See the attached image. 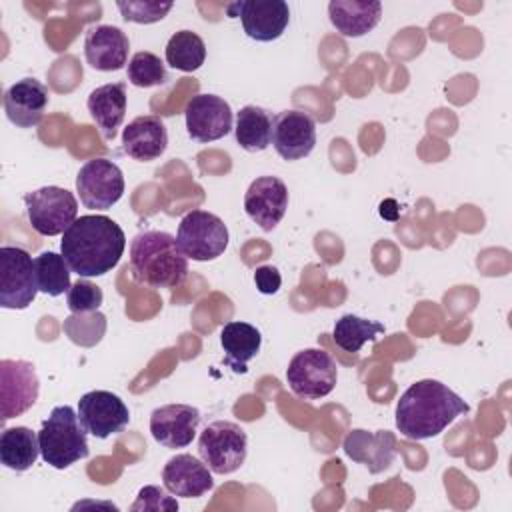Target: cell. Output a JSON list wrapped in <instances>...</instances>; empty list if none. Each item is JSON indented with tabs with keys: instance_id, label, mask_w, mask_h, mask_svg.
<instances>
[{
	"instance_id": "2e32d148",
	"label": "cell",
	"mask_w": 512,
	"mask_h": 512,
	"mask_svg": "<svg viewBox=\"0 0 512 512\" xmlns=\"http://www.w3.org/2000/svg\"><path fill=\"white\" fill-rule=\"evenodd\" d=\"M288 208V188L276 176H260L252 180L244 194V210L252 222L270 232L284 218Z\"/></svg>"
},
{
	"instance_id": "8992f818",
	"label": "cell",
	"mask_w": 512,
	"mask_h": 512,
	"mask_svg": "<svg viewBox=\"0 0 512 512\" xmlns=\"http://www.w3.org/2000/svg\"><path fill=\"white\" fill-rule=\"evenodd\" d=\"M338 380V366L334 358L320 348H304L296 352L286 368V382L290 390L304 400H318L328 396Z\"/></svg>"
},
{
	"instance_id": "603a6c76",
	"label": "cell",
	"mask_w": 512,
	"mask_h": 512,
	"mask_svg": "<svg viewBox=\"0 0 512 512\" xmlns=\"http://www.w3.org/2000/svg\"><path fill=\"white\" fill-rule=\"evenodd\" d=\"M328 16L336 32L346 38H360L380 22L382 4L376 0H332Z\"/></svg>"
},
{
	"instance_id": "ffe728a7",
	"label": "cell",
	"mask_w": 512,
	"mask_h": 512,
	"mask_svg": "<svg viewBox=\"0 0 512 512\" xmlns=\"http://www.w3.org/2000/svg\"><path fill=\"white\" fill-rule=\"evenodd\" d=\"M212 470L192 454H176L162 468L164 488L178 498H200L214 488Z\"/></svg>"
},
{
	"instance_id": "484cf974",
	"label": "cell",
	"mask_w": 512,
	"mask_h": 512,
	"mask_svg": "<svg viewBox=\"0 0 512 512\" xmlns=\"http://www.w3.org/2000/svg\"><path fill=\"white\" fill-rule=\"evenodd\" d=\"M274 116L254 104H248L238 110L234 136L240 148L246 152H262L272 144Z\"/></svg>"
},
{
	"instance_id": "1f68e13d",
	"label": "cell",
	"mask_w": 512,
	"mask_h": 512,
	"mask_svg": "<svg viewBox=\"0 0 512 512\" xmlns=\"http://www.w3.org/2000/svg\"><path fill=\"white\" fill-rule=\"evenodd\" d=\"M62 328L74 344L94 346L100 342V338L106 330V318L98 310L84 312V314H72L64 320Z\"/></svg>"
},
{
	"instance_id": "7402d4cb",
	"label": "cell",
	"mask_w": 512,
	"mask_h": 512,
	"mask_svg": "<svg viewBox=\"0 0 512 512\" xmlns=\"http://www.w3.org/2000/svg\"><path fill=\"white\" fill-rule=\"evenodd\" d=\"M168 146V132L160 116H136L122 132V150L138 160L152 162L164 154Z\"/></svg>"
},
{
	"instance_id": "83f0119b",
	"label": "cell",
	"mask_w": 512,
	"mask_h": 512,
	"mask_svg": "<svg viewBox=\"0 0 512 512\" xmlns=\"http://www.w3.org/2000/svg\"><path fill=\"white\" fill-rule=\"evenodd\" d=\"M206 60V44L192 30H178L166 44V64L174 70L194 72Z\"/></svg>"
},
{
	"instance_id": "30bf717a",
	"label": "cell",
	"mask_w": 512,
	"mask_h": 512,
	"mask_svg": "<svg viewBox=\"0 0 512 512\" xmlns=\"http://www.w3.org/2000/svg\"><path fill=\"white\" fill-rule=\"evenodd\" d=\"M76 192L90 210H108L124 194V176L108 158H92L76 174Z\"/></svg>"
},
{
	"instance_id": "4fadbf2b",
	"label": "cell",
	"mask_w": 512,
	"mask_h": 512,
	"mask_svg": "<svg viewBox=\"0 0 512 512\" xmlns=\"http://www.w3.org/2000/svg\"><path fill=\"white\" fill-rule=\"evenodd\" d=\"M76 412L84 430L100 440L120 434L130 422L128 406L108 390H90L80 396Z\"/></svg>"
},
{
	"instance_id": "ba28073f",
	"label": "cell",
	"mask_w": 512,
	"mask_h": 512,
	"mask_svg": "<svg viewBox=\"0 0 512 512\" xmlns=\"http://www.w3.org/2000/svg\"><path fill=\"white\" fill-rule=\"evenodd\" d=\"M176 242L190 260H216L228 246V228L216 214L192 210L180 220Z\"/></svg>"
},
{
	"instance_id": "d4e9b609",
	"label": "cell",
	"mask_w": 512,
	"mask_h": 512,
	"mask_svg": "<svg viewBox=\"0 0 512 512\" xmlns=\"http://www.w3.org/2000/svg\"><path fill=\"white\" fill-rule=\"evenodd\" d=\"M260 330L248 322L232 320L220 330V346L224 350V362L234 372H246V364L260 352Z\"/></svg>"
},
{
	"instance_id": "ac0fdd59",
	"label": "cell",
	"mask_w": 512,
	"mask_h": 512,
	"mask_svg": "<svg viewBox=\"0 0 512 512\" xmlns=\"http://www.w3.org/2000/svg\"><path fill=\"white\" fill-rule=\"evenodd\" d=\"M342 448L348 458L364 464L370 474H380L390 468L398 454L396 436L390 430L368 432L362 428H354L346 434Z\"/></svg>"
},
{
	"instance_id": "e0dca14e",
	"label": "cell",
	"mask_w": 512,
	"mask_h": 512,
	"mask_svg": "<svg viewBox=\"0 0 512 512\" xmlns=\"http://www.w3.org/2000/svg\"><path fill=\"white\" fill-rule=\"evenodd\" d=\"M200 424V410L190 404H164L150 414L152 438L166 448L192 444Z\"/></svg>"
},
{
	"instance_id": "5b68a950",
	"label": "cell",
	"mask_w": 512,
	"mask_h": 512,
	"mask_svg": "<svg viewBox=\"0 0 512 512\" xmlns=\"http://www.w3.org/2000/svg\"><path fill=\"white\" fill-rule=\"evenodd\" d=\"M246 452L248 436L244 428L228 420L210 422L198 438V454L214 474L236 472L244 464Z\"/></svg>"
},
{
	"instance_id": "7a4b0ae2",
	"label": "cell",
	"mask_w": 512,
	"mask_h": 512,
	"mask_svg": "<svg viewBox=\"0 0 512 512\" xmlns=\"http://www.w3.org/2000/svg\"><path fill=\"white\" fill-rule=\"evenodd\" d=\"M470 406L446 384L426 378L410 384L396 404V428L410 440L442 434Z\"/></svg>"
},
{
	"instance_id": "5bb4252c",
	"label": "cell",
	"mask_w": 512,
	"mask_h": 512,
	"mask_svg": "<svg viewBox=\"0 0 512 512\" xmlns=\"http://www.w3.org/2000/svg\"><path fill=\"white\" fill-rule=\"evenodd\" d=\"M186 130L196 142H214L232 130V108L216 94H196L188 100Z\"/></svg>"
},
{
	"instance_id": "d6986e66",
	"label": "cell",
	"mask_w": 512,
	"mask_h": 512,
	"mask_svg": "<svg viewBox=\"0 0 512 512\" xmlns=\"http://www.w3.org/2000/svg\"><path fill=\"white\" fill-rule=\"evenodd\" d=\"M130 40L118 28L110 24L92 26L84 38L86 62L100 72H116L128 62Z\"/></svg>"
},
{
	"instance_id": "d6a6232c",
	"label": "cell",
	"mask_w": 512,
	"mask_h": 512,
	"mask_svg": "<svg viewBox=\"0 0 512 512\" xmlns=\"http://www.w3.org/2000/svg\"><path fill=\"white\" fill-rule=\"evenodd\" d=\"M172 2H154V0H128V2H116V8L120 10L122 18L126 22L136 24H152L162 20L170 10Z\"/></svg>"
},
{
	"instance_id": "f546056e",
	"label": "cell",
	"mask_w": 512,
	"mask_h": 512,
	"mask_svg": "<svg viewBox=\"0 0 512 512\" xmlns=\"http://www.w3.org/2000/svg\"><path fill=\"white\" fill-rule=\"evenodd\" d=\"M38 290L48 296H60L70 290V266L58 252H42L34 258Z\"/></svg>"
},
{
	"instance_id": "3957f363",
	"label": "cell",
	"mask_w": 512,
	"mask_h": 512,
	"mask_svg": "<svg viewBox=\"0 0 512 512\" xmlns=\"http://www.w3.org/2000/svg\"><path fill=\"white\" fill-rule=\"evenodd\" d=\"M130 270L144 286L174 288L188 276V258L172 234L146 230L130 242Z\"/></svg>"
},
{
	"instance_id": "6da1fadb",
	"label": "cell",
	"mask_w": 512,
	"mask_h": 512,
	"mask_svg": "<svg viewBox=\"0 0 512 512\" xmlns=\"http://www.w3.org/2000/svg\"><path fill=\"white\" fill-rule=\"evenodd\" d=\"M124 248V230L104 214L76 218L60 242V254L80 278H96L110 272L120 262Z\"/></svg>"
},
{
	"instance_id": "44dd1931",
	"label": "cell",
	"mask_w": 512,
	"mask_h": 512,
	"mask_svg": "<svg viewBox=\"0 0 512 512\" xmlns=\"http://www.w3.org/2000/svg\"><path fill=\"white\" fill-rule=\"evenodd\" d=\"M48 106V88L36 78H22L4 92V112L18 128L40 124Z\"/></svg>"
},
{
	"instance_id": "52a82bcc",
	"label": "cell",
	"mask_w": 512,
	"mask_h": 512,
	"mask_svg": "<svg viewBox=\"0 0 512 512\" xmlns=\"http://www.w3.org/2000/svg\"><path fill=\"white\" fill-rule=\"evenodd\" d=\"M30 226L42 236L64 234L78 216L76 196L60 186H42L24 194Z\"/></svg>"
},
{
	"instance_id": "277c9868",
	"label": "cell",
	"mask_w": 512,
	"mask_h": 512,
	"mask_svg": "<svg viewBox=\"0 0 512 512\" xmlns=\"http://www.w3.org/2000/svg\"><path fill=\"white\" fill-rule=\"evenodd\" d=\"M40 456L52 468L64 470L88 456L86 430L72 406H54L38 432Z\"/></svg>"
},
{
	"instance_id": "9c48e42d",
	"label": "cell",
	"mask_w": 512,
	"mask_h": 512,
	"mask_svg": "<svg viewBox=\"0 0 512 512\" xmlns=\"http://www.w3.org/2000/svg\"><path fill=\"white\" fill-rule=\"evenodd\" d=\"M36 268L32 256L20 246L0 248V306L10 310L28 308L36 294Z\"/></svg>"
},
{
	"instance_id": "836d02e7",
	"label": "cell",
	"mask_w": 512,
	"mask_h": 512,
	"mask_svg": "<svg viewBox=\"0 0 512 512\" xmlns=\"http://www.w3.org/2000/svg\"><path fill=\"white\" fill-rule=\"evenodd\" d=\"M104 300V294L100 290V286L92 284L88 278H78L68 294H66V302L72 314H84V312H96L100 308Z\"/></svg>"
},
{
	"instance_id": "7c38bea8",
	"label": "cell",
	"mask_w": 512,
	"mask_h": 512,
	"mask_svg": "<svg viewBox=\"0 0 512 512\" xmlns=\"http://www.w3.org/2000/svg\"><path fill=\"white\" fill-rule=\"evenodd\" d=\"M228 14L240 18L246 36L256 42L278 40L290 22V8L284 0H242L230 4Z\"/></svg>"
},
{
	"instance_id": "8fae6325",
	"label": "cell",
	"mask_w": 512,
	"mask_h": 512,
	"mask_svg": "<svg viewBox=\"0 0 512 512\" xmlns=\"http://www.w3.org/2000/svg\"><path fill=\"white\" fill-rule=\"evenodd\" d=\"M40 392L34 364L26 360H0V414L2 420L22 416L30 410Z\"/></svg>"
},
{
	"instance_id": "e575fe53",
	"label": "cell",
	"mask_w": 512,
	"mask_h": 512,
	"mask_svg": "<svg viewBox=\"0 0 512 512\" xmlns=\"http://www.w3.org/2000/svg\"><path fill=\"white\" fill-rule=\"evenodd\" d=\"M132 512H162V510H178L176 498H170L162 488L158 486H144L138 490V496L134 504L130 506Z\"/></svg>"
},
{
	"instance_id": "9a60e30c",
	"label": "cell",
	"mask_w": 512,
	"mask_h": 512,
	"mask_svg": "<svg viewBox=\"0 0 512 512\" xmlns=\"http://www.w3.org/2000/svg\"><path fill=\"white\" fill-rule=\"evenodd\" d=\"M272 144L278 156L284 160H300L314 150L316 124L308 112L284 110L274 116Z\"/></svg>"
},
{
	"instance_id": "f1b7e54d",
	"label": "cell",
	"mask_w": 512,
	"mask_h": 512,
	"mask_svg": "<svg viewBox=\"0 0 512 512\" xmlns=\"http://www.w3.org/2000/svg\"><path fill=\"white\" fill-rule=\"evenodd\" d=\"M384 332V324L360 318L356 314H344L336 320L332 338L344 352H360L366 342H374Z\"/></svg>"
},
{
	"instance_id": "4316f807",
	"label": "cell",
	"mask_w": 512,
	"mask_h": 512,
	"mask_svg": "<svg viewBox=\"0 0 512 512\" xmlns=\"http://www.w3.org/2000/svg\"><path fill=\"white\" fill-rule=\"evenodd\" d=\"M40 454L38 434L32 432L28 426H14L6 428L0 436V462L14 470L24 472L32 468Z\"/></svg>"
},
{
	"instance_id": "4dcf8cb0",
	"label": "cell",
	"mask_w": 512,
	"mask_h": 512,
	"mask_svg": "<svg viewBox=\"0 0 512 512\" xmlns=\"http://www.w3.org/2000/svg\"><path fill=\"white\" fill-rule=\"evenodd\" d=\"M126 76L128 82L136 88H152V86H160L168 80V72L164 62L160 60V56L152 54V52H136L126 68Z\"/></svg>"
},
{
	"instance_id": "cb8c5ba5",
	"label": "cell",
	"mask_w": 512,
	"mask_h": 512,
	"mask_svg": "<svg viewBox=\"0 0 512 512\" xmlns=\"http://www.w3.org/2000/svg\"><path fill=\"white\" fill-rule=\"evenodd\" d=\"M86 106L104 140H114L126 116V84L110 82L94 88L88 96Z\"/></svg>"
},
{
	"instance_id": "d590c367",
	"label": "cell",
	"mask_w": 512,
	"mask_h": 512,
	"mask_svg": "<svg viewBox=\"0 0 512 512\" xmlns=\"http://www.w3.org/2000/svg\"><path fill=\"white\" fill-rule=\"evenodd\" d=\"M254 284L260 294H276L282 284V276L276 266H258L254 272Z\"/></svg>"
}]
</instances>
